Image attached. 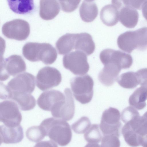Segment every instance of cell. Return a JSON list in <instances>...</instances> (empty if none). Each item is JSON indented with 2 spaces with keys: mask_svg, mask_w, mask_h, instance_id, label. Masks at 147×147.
<instances>
[{
  "mask_svg": "<svg viewBox=\"0 0 147 147\" xmlns=\"http://www.w3.org/2000/svg\"><path fill=\"white\" fill-rule=\"evenodd\" d=\"M0 129L1 143L16 144L21 141L23 138V130L20 125L14 127L2 125L0 126Z\"/></svg>",
  "mask_w": 147,
  "mask_h": 147,
  "instance_id": "e0dca14e",
  "label": "cell"
},
{
  "mask_svg": "<svg viewBox=\"0 0 147 147\" xmlns=\"http://www.w3.org/2000/svg\"><path fill=\"white\" fill-rule=\"evenodd\" d=\"M17 105L10 100L0 103V121L6 126L14 127L20 125L22 117Z\"/></svg>",
  "mask_w": 147,
  "mask_h": 147,
  "instance_id": "ba28073f",
  "label": "cell"
},
{
  "mask_svg": "<svg viewBox=\"0 0 147 147\" xmlns=\"http://www.w3.org/2000/svg\"><path fill=\"white\" fill-rule=\"evenodd\" d=\"M122 133L126 143L131 146H137L142 136L147 133L141 117L137 116L126 123L122 128Z\"/></svg>",
  "mask_w": 147,
  "mask_h": 147,
  "instance_id": "277c9868",
  "label": "cell"
},
{
  "mask_svg": "<svg viewBox=\"0 0 147 147\" xmlns=\"http://www.w3.org/2000/svg\"><path fill=\"white\" fill-rule=\"evenodd\" d=\"M95 49V43L90 34L86 32L76 34L74 49L89 55L94 52Z\"/></svg>",
  "mask_w": 147,
  "mask_h": 147,
  "instance_id": "d6986e66",
  "label": "cell"
},
{
  "mask_svg": "<svg viewBox=\"0 0 147 147\" xmlns=\"http://www.w3.org/2000/svg\"><path fill=\"white\" fill-rule=\"evenodd\" d=\"M104 65V67L98 74V79L105 86H110L117 80L122 69L113 63H108Z\"/></svg>",
  "mask_w": 147,
  "mask_h": 147,
  "instance_id": "2e32d148",
  "label": "cell"
},
{
  "mask_svg": "<svg viewBox=\"0 0 147 147\" xmlns=\"http://www.w3.org/2000/svg\"><path fill=\"white\" fill-rule=\"evenodd\" d=\"M65 98V96L62 93L52 90L42 93L37 99V103L42 110L51 111L58 103Z\"/></svg>",
  "mask_w": 147,
  "mask_h": 147,
  "instance_id": "7c38bea8",
  "label": "cell"
},
{
  "mask_svg": "<svg viewBox=\"0 0 147 147\" xmlns=\"http://www.w3.org/2000/svg\"><path fill=\"white\" fill-rule=\"evenodd\" d=\"M139 115L138 111L134 108L131 106H129L122 111L121 114V119L125 123Z\"/></svg>",
  "mask_w": 147,
  "mask_h": 147,
  "instance_id": "1f68e13d",
  "label": "cell"
},
{
  "mask_svg": "<svg viewBox=\"0 0 147 147\" xmlns=\"http://www.w3.org/2000/svg\"><path fill=\"white\" fill-rule=\"evenodd\" d=\"M99 126L97 124H92L85 133L84 137L86 140L89 143H99L102 138L99 129Z\"/></svg>",
  "mask_w": 147,
  "mask_h": 147,
  "instance_id": "83f0119b",
  "label": "cell"
},
{
  "mask_svg": "<svg viewBox=\"0 0 147 147\" xmlns=\"http://www.w3.org/2000/svg\"><path fill=\"white\" fill-rule=\"evenodd\" d=\"M138 77L139 84L147 89V68L141 69L136 72Z\"/></svg>",
  "mask_w": 147,
  "mask_h": 147,
  "instance_id": "e575fe53",
  "label": "cell"
},
{
  "mask_svg": "<svg viewBox=\"0 0 147 147\" xmlns=\"http://www.w3.org/2000/svg\"><path fill=\"white\" fill-rule=\"evenodd\" d=\"M119 1L118 10L120 22L127 28H134L138 20L139 14L138 11L131 6L124 4L122 0Z\"/></svg>",
  "mask_w": 147,
  "mask_h": 147,
  "instance_id": "5bb4252c",
  "label": "cell"
},
{
  "mask_svg": "<svg viewBox=\"0 0 147 147\" xmlns=\"http://www.w3.org/2000/svg\"><path fill=\"white\" fill-rule=\"evenodd\" d=\"M99 57L103 65L108 63H113L120 66L122 69L130 68L133 61L130 54L110 49L103 50L100 53Z\"/></svg>",
  "mask_w": 147,
  "mask_h": 147,
  "instance_id": "8fae6325",
  "label": "cell"
},
{
  "mask_svg": "<svg viewBox=\"0 0 147 147\" xmlns=\"http://www.w3.org/2000/svg\"><path fill=\"white\" fill-rule=\"evenodd\" d=\"M26 135L30 140L35 142L40 141L46 136L40 126H33L28 128L26 132Z\"/></svg>",
  "mask_w": 147,
  "mask_h": 147,
  "instance_id": "f1b7e54d",
  "label": "cell"
},
{
  "mask_svg": "<svg viewBox=\"0 0 147 147\" xmlns=\"http://www.w3.org/2000/svg\"><path fill=\"white\" fill-rule=\"evenodd\" d=\"M141 9L143 15L147 21V0H144L142 3Z\"/></svg>",
  "mask_w": 147,
  "mask_h": 147,
  "instance_id": "74e56055",
  "label": "cell"
},
{
  "mask_svg": "<svg viewBox=\"0 0 147 147\" xmlns=\"http://www.w3.org/2000/svg\"><path fill=\"white\" fill-rule=\"evenodd\" d=\"M144 123L147 128V111L146 112L142 117Z\"/></svg>",
  "mask_w": 147,
  "mask_h": 147,
  "instance_id": "60d3db41",
  "label": "cell"
},
{
  "mask_svg": "<svg viewBox=\"0 0 147 147\" xmlns=\"http://www.w3.org/2000/svg\"><path fill=\"white\" fill-rule=\"evenodd\" d=\"M118 84L127 89H132L139 84V78L136 72L128 71L123 73L117 78Z\"/></svg>",
  "mask_w": 147,
  "mask_h": 147,
  "instance_id": "4316f807",
  "label": "cell"
},
{
  "mask_svg": "<svg viewBox=\"0 0 147 147\" xmlns=\"http://www.w3.org/2000/svg\"><path fill=\"white\" fill-rule=\"evenodd\" d=\"M35 85L34 76L28 72L22 73L11 79L7 86H4L5 93L1 96V98L4 99L11 93L31 94L34 91Z\"/></svg>",
  "mask_w": 147,
  "mask_h": 147,
  "instance_id": "3957f363",
  "label": "cell"
},
{
  "mask_svg": "<svg viewBox=\"0 0 147 147\" xmlns=\"http://www.w3.org/2000/svg\"><path fill=\"white\" fill-rule=\"evenodd\" d=\"M100 17L105 24L108 26H113L116 24L119 21V10L113 4L106 5L101 9Z\"/></svg>",
  "mask_w": 147,
  "mask_h": 147,
  "instance_id": "7402d4cb",
  "label": "cell"
},
{
  "mask_svg": "<svg viewBox=\"0 0 147 147\" xmlns=\"http://www.w3.org/2000/svg\"><path fill=\"white\" fill-rule=\"evenodd\" d=\"M10 9L19 14L29 13L34 9V4L32 0H7Z\"/></svg>",
  "mask_w": 147,
  "mask_h": 147,
  "instance_id": "484cf974",
  "label": "cell"
},
{
  "mask_svg": "<svg viewBox=\"0 0 147 147\" xmlns=\"http://www.w3.org/2000/svg\"><path fill=\"white\" fill-rule=\"evenodd\" d=\"M84 147H101V146L97 143H89L87 144Z\"/></svg>",
  "mask_w": 147,
  "mask_h": 147,
  "instance_id": "ab89813d",
  "label": "cell"
},
{
  "mask_svg": "<svg viewBox=\"0 0 147 147\" xmlns=\"http://www.w3.org/2000/svg\"><path fill=\"white\" fill-rule=\"evenodd\" d=\"M147 89L141 86L137 88L130 96L129 102L130 105L138 110L144 108L146 106Z\"/></svg>",
  "mask_w": 147,
  "mask_h": 147,
  "instance_id": "d4e9b609",
  "label": "cell"
},
{
  "mask_svg": "<svg viewBox=\"0 0 147 147\" xmlns=\"http://www.w3.org/2000/svg\"><path fill=\"white\" fill-rule=\"evenodd\" d=\"M120 114L117 109L110 107L103 112L99 127L104 136L113 135L119 137L122 124Z\"/></svg>",
  "mask_w": 147,
  "mask_h": 147,
  "instance_id": "5b68a950",
  "label": "cell"
},
{
  "mask_svg": "<svg viewBox=\"0 0 147 147\" xmlns=\"http://www.w3.org/2000/svg\"><path fill=\"white\" fill-rule=\"evenodd\" d=\"M64 67L75 75L83 76L89 69L86 55L83 52L76 51L69 53L63 57Z\"/></svg>",
  "mask_w": 147,
  "mask_h": 147,
  "instance_id": "8992f818",
  "label": "cell"
},
{
  "mask_svg": "<svg viewBox=\"0 0 147 147\" xmlns=\"http://www.w3.org/2000/svg\"><path fill=\"white\" fill-rule=\"evenodd\" d=\"M125 5L130 6L135 9H140L141 8L142 5L144 0H122Z\"/></svg>",
  "mask_w": 147,
  "mask_h": 147,
  "instance_id": "d590c367",
  "label": "cell"
},
{
  "mask_svg": "<svg viewBox=\"0 0 147 147\" xmlns=\"http://www.w3.org/2000/svg\"><path fill=\"white\" fill-rule=\"evenodd\" d=\"M64 92L65 97V101L55 118L68 121L74 116L75 105L72 93L70 89L65 88Z\"/></svg>",
  "mask_w": 147,
  "mask_h": 147,
  "instance_id": "ac0fdd59",
  "label": "cell"
},
{
  "mask_svg": "<svg viewBox=\"0 0 147 147\" xmlns=\"http://www.w3.org/2000/svg\"><path fill=\"white\" fill-rule=\"evenodd\" d=\"M6 99L15 101L20 109L24 111L33 109L36 105L35 99L30 94L11 93L7 95Z\"/></svg>",
  "mask_w": 147,
  "mask_h": 147,
  "instance_id": "44dd1931",
  "label": "cell"
},
{
  "mask_svg": "<svg viewBox=\"0 0 147 147\" xmlns=\"http://www.w3.org/2000/svg\"><path fill=\"white\" fill-rule=\"evenodd\" d=\"M60 7L56 0H40L39 15L43 19L51 20L57 15L59 12Z\"/></svg>",
  "mask_w": 147,
  "mask_h": 147,
  "instance_id": "ffe728a7",
  "label": "cell"
},
{
  "mask_svg": "<svg viewBox=\"0 0 147 147\" xmlns=\"http://www.w3.org/2000/svg\"><path fill=\"white\" fill-rule=\"evenodd\" d=\"M80 17L84 21L90 22L97 17L98 10L96 4L93 1H84L79 9Z\"/></svg>",
  "mask_w": 147,
  "mask_h": 147,
  "instance_id": "603a6c76",
  "label": "cell"
},
{
  "mask_svg": "<svg viewBox=\"0 0 147 147\" xmlns=\"http://www.w3.org/2000/svg\"><path fill=\"white\" fill-rule=\"evenodd\" d=\"M2 31L8 38L21 41L28 37L30 28L29 23L26 21L16 19L5 23L2 26Z\"/></svg>",
  "mask_w": 147,
  "mask_h": 147,
  "instance_id": "52a82bcc",
  "label": "cell"
},
{
  "mask_svg": "<svg viewBox=\"0 0 147 147\" xmlns=\"http://www.w3.org/2000/svg\"><path fill=\"white\" fill-rule=\"evenodd\" d=\"M119 138L113 135L104 136L101 140V147H120Z\"/></svg>",
  "mask_w": 147,
  "mask_h": 147,
  "instance_id": "4dcf8cb0",
  "label": "cell"
},
{
  "mask_svg": "<svg viewBox=\"0 0 147 147\" xmlns=\"http://www.w3.org/2000/svg\"><path fill=\"white\" fill-rule=\"evenodd\" d=\"M76 34L67 33L59 38L56 43V47L60 55L69 53L74 49Z\"/></svg>",
  "mask_w": 147,
  "mask_h": 147,
  "instance_id": "cb8c5ba5",
  "label": "cell"
},
{
  "mask_svg": "<svg viewBox=\"0 0 147 147\" xmlns=\"http://www.w3.org/2000/svg\"><path fill=\"white\" fill-rule=\"evenodd\" d=\"M34 54L36 61H40L47 65L53 63L57 57L55 48L51 45L46 43L36 42Z\"/></svg>",
  "mask_w": 147,
  "mask_h": 147,
  "instance_id": "4fadbf2b",
  "label": "cell"
},
{
  "mask_svg": "<svg viewBox=\"0 0 147 147\" xmlns=\"http://www.w3.org/2000/svg\"><path fill=\"white\" fill-rule=\"evenodd\" d=\"M40 126L46 136L61 146H66L71 141V130L69 125L65 120L49 118L43 120Z\"/></svg>",
  "mask_w": 147,
  "mask_h": 147,
  "instance_id": "6da1fadb",
  "label": "cell"
},
{
  "mask_svg": "<svg viewBox=\"0 0 147 147\" xmlns=\"http://www.w3.org/2000/svg\"><path fill=\"white\" fill-rule=\"evenodd\" d=\"M117 42L120 49L131 53L138 47L139 39L137 30L128 31L121 34L117 38Z\"/></svg>",
  "mask_w": 147,
  "mask_h": 147,
  "instance_id": "9a60e30c",
  "label": "cell"
},
{
  "mask_svg": "<svg viewBox=\"0 0 147 147\" xmlns=\"http://www.w3.org/2000/svg\"><path fill=\"white\" fill-rule=\"evenodd\" d=\"M36 78V86L42 91L58 86L62 80L60 71L50 66H45L40 69Z\"/></svg>",
  "mask_w": 147,
  "mask_h": 147,
  "instance_id": "9c48e42d",
  "label": "cell"
},
{
  "mask_svg": "<svg viewBox=\"0 0 147 147\" xmlns=\"http://www.w3.org/2000/svg\"><path fill=\"white\" fill-rule=\"evenodd\" d=\"M62 10L67 12H70L76 9L80 1H59Z\"/></svg>",
  "mask_w": 147,
  "mask_h": 147,
  "instance_id": "836d02e7",
  "label": "cell"
},
{
  "mask_svg": "<svg viewBox=\"0 0 147 147\" xmlns=\"http://www.w3.org/2000/svg\"><path fill=\"white\" fill-rule=\"evenodd\" d=\"M140 145L143 147H147V133L142 136L141 140Z\"/></svg>",
  "mask_w": 147,
  "mask_h": 147,
  "instance_id": "f35d334b",
  "label": "cell"
},
{
  "mask_svg": "<svg viewBox=\"0 0 147 147\" xmlns=\"http://www.w3.org/2000/svg\"><path fill=\"white\" fill-rule=\"evenodd\" d=\"M1 81L7 79L10 76L18 75L26 71L25 63L20 56L12 55L2 61L1 67Z\"/></svg>",
  "mask_w": 147,
  "mask_h": 147,
  "instance_id": "30bf717a",
  "label": "cell"
},
{
  "mask_svg": "<svg viewBox=\"0 0 147 147\" xmlns=\"http://www.w3.org/2000/svg\"><path fill=\"white\" fill-rule=\"evenodd\" d=\"M139 38L138 49L141 51L147 49V27L141 28L137 30Z\"/></svg>",
  "mask_w": 147,
  "mask_h": 147,
  "instance_id": "d6a6232c",
  "label": "cell"
},
{
  "mask_svg": "<svg viewBox=\"0 0 147 147\" xmlns=\"http://www.w3.org/2000/svg\"><path fill=\"white\" fill-rule=\"evenodd\" d=\"M94 84L92 78L88 74L74 77L70 81L74 96L82 104L88 103L92 100Z\"/></svg>",
  "mask_w": 147,
  "mask_h": 147,
  "instance_id": "7a4b0ae2",
  "label": "cell"
},
{
  "mask_svg": "<svg viewBox=\"0 0 147 147\" xmlns=\"http://www.w3.org/2000/svg\"><path fill=\"white\" fill-rule=\"evenodd\" d=\"M91 122L87 117L84 116L71 125V128L74 131L78 134L85 133L91 126Z\"/></svg>",
  "mask_w": 147,
  "mask_h": 147,
  "instance_id": "f546056e",
  "label": "cell"
},
{
  "mask_svg": "<svg viewBox=\"0 0 147 147\" xmlns=\"http://www.w3.org/2000/svg\"><path fill=\"white\" fill-rule=\"evenodd\" d=\"M34 147H58V146L53 142L45 141L38 142Z\"/></svg>",
  "mask_w": 147,
  "mask_h": 147,
  "instance_id": "8d00e7d4",
  "label": "cell"
}]
</instances>
